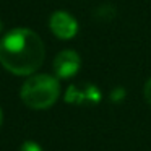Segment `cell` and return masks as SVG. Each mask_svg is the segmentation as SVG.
<instances>
[{
    "label": "cell",
    "mask_w": 151,
    "mask_h": 151,
    "mask_svg": "<svg viewBox=\"0 0 151 151\" xmlns=\"http://www.w3.org/2000/svg\"><path fill=\"white\" fill-rule=\"evenodd\" d=\"M44 57L42 39L28 28H17L0 39V63L13 75H33Z\"/></svg>",
    "instance_id": "6da1fadb"
},
{
    "label": "cell",
    "mask_w": 151,
    "mask_h": 151,
    "mask_svg": "<svg viewBox=\"0 0 151 151\" xmlns=\"http://www.w3.org/2000/svg\"><path fill=\"white\" fill-rule=\"evenodd\" d=\"M60 94V85L55 76L46 75H33L21 86V99L31 109H49L55 104Z\"/></svg>",
    "instance_id": "7a4b0ae2"
},
{
    "label": "cell",
    "mask_w": 151,
    "mask_h": 151,
    "mask_svg": "<svg viewBox=\"0 0 151 151\" xmlns=\"http://www.w3.org/2000/svg\"><path fill=\"white\" fill-rule=\"evenodd\" d=\"M49 26H50V31L62 41L72 39L78 33V23H76V20L70 13L62 12V10L52 13V17L49 20Z\"/></svg>",
    "instance_id": "3957f363"
},
{
    "label": "cell",
    "mask_w": 151,
    "mask_h": 151,
    "mask_svg": "<svg viewBox=\"0 0 151 151\" xmlns=\"http://www.w3.org/2000/svg\"><path fill=\"white\" fill-rule=\"evenodd\" d=\"M81 59L75 50H62L54 60V72L57 78L68 80L80 72Z\"/></svg>",
    "instance_id": "277c9868"
},
{
    "label": "cell",
    "mask_w": 151,
    "mask_h": 151,
    "mask_svg": "<svg viewBox=\"0 0 151 151\" xmlns=\"http://www.w3.org/2000/svg\"><path fill=\"white\" fill-rule=\"evenodd\" d=\"M65 101L70 104H83V102L98 104L101 101V91L94 85H72L65 94Z\"/></svg>",
    "instance_id": "5b68a950"
},
{
    "label": "cell",
    "mask_w": 151,
    "mask_h": 151,
    "mask_svg": "<svg viewBox=\"0 0 151 151\" xmlns=\"http://www.w3.org/2000/svg\"><path fill=\"white\" fill-rule=\"evenodd\" d=\"M115 17V8L112 5H102L99 10H96V18L101 21H111Z\"/></svg>",
    "instance_id": "8992f818"
},
{
    "label": "cell",
    "mask_w": 151,
    "mask_h": 151,
    "mask_svg": "<svg viewBox=\"0 0 151 151\" xmlns=\"http://www.w3.org/2000/svg\"><path fill=\"white\" fill-rule=\"evenodd\" d=\"M20 151H42V148H41L39 143H36V141L28 140V141H24V143L21 145Z\"/></svg>",
    "instance_id": "52a82bcc"
},
{
    "label": "cell",
    "mask_w": 151,
    "mask_h": 151,
    "mask_svg": "<svg viewBox=\"0 0 151 151\" xmlns=\"http://www.w3.org/2000/svg\"><path fill=\"white\" fill-rule=\"evenodd\" d=\"M124 98H125V89L124 88H115L114 91L111 93V99L114 102H120Z\"/></svg>",
    "instance_id": "ba28073f"
},
{
    "label": "cell",
    "mask_w": 151,
    "mask_h": 151,
    "mask_svg": "<svg viewBox=\"0 0 151 151\" xmlns=\"http://www.w3.org/2000/svg\"><path fill=\"white\" fill-rule=\"evenodd\" d=\"M143 93H145V99H146L148 106L151 107V78L148 80L146 83H145V89H143Z\"/></svg>",
    "instance_id": "9c48e42d"
},
{
    "label": "cell",
    "mask_w": 151,
    "mask_h": 151,
    "mask_svg": "<svg viewBox=\"0 0 151 151\" xmlns=\"http://www.w3.org/2000/svg\"><path fill=\"white\" fill-rule=\"evenodd\" d=\"M2 117H4V115H2V109H0V125H2Z\"/></svg>",
    "instance_id": "30bf717a"
},
{
    "label": "cell",
    "mask_w": 151,
    "mask_h": 151,
    "mask_svg": "<svg viewBox=\"0 0 151 151\" xmlns=\"http://www.w3.org/2000/svg\"><path fill=\"white\" fill-rule=\"evenodd\" d=\"M0 31H2V21H0Z\"/></svg>",
    "instance_id": "8fae6325"
}]
</instances>
